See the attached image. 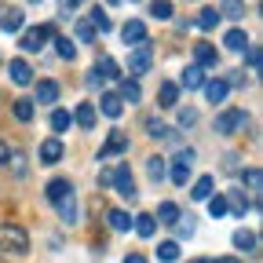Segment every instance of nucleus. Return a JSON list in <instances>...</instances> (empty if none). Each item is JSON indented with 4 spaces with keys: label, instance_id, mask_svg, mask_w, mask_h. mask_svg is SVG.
<instances>
[{
    "label": "nucleus",
    "instance_id": "nucleus-2",
    "mask_svg": "<svg viewBox=\"0 0 263 263\" xmlns=\"http://www.w3.org/2000/svg\"><path fill=\"white\" fill-rule=\"evenodd\" d=\"M150 62H154V48H150V41H143V44H136L128 51V73L132 77L150 73Z\"/></svg>",
    "mask_w": 263,
    "mask_h": 263
},
{
    "label": "nucleus",
    "instance_id": "nucleus-39",
    "mask_svg": "<svg viewBox=\"0 0 263 263\" xmlns=\"http://www.w3.org/2000/svg\"><path fill=\"white\" fill-rule=\"evenodd\" d=\"M146 172H150V179H161L164 176V157H146Z\"/></svg>",
    "mask_w": 263,
    "mask_h": 263
},
{
    "label": "nucleus",
    "instance_id": "nucleus-17",
    "mask_svg": "<svg viewBox=\"0 0 263 263\" xmlns=\"http://www.w3.org/2000/svg\"><path fill=\"white\" fill-rule=\"evenodd\" d=\"M22 22H26V15H22L18 8H11V11L0 15V29H4V33H18V29H22Z\"/></svg>",
    "mask_w": 263,
    "mask_h": 263
},
{
    "label": "nucleus",
    "instance_id": "nucleus-44",
    "mask_svg": "<svg viewBox=\"0 0 263 263\" xmlns=\"http://www.w3.org/2000/svg\"><path fill=\"white\" fill-rule=\"evenodd\" d=\"M245 51H249V66H252V70H259V62H263V51H259L256 44H249Z\"/></svg>",
    "mask_w": 263,
    "mask_h": 263
},
{
    "label": "nucleus",
    "instance_id": "nucleus-45",
    "mask_svg": "<svg viewBox=\"0 0 263 263\" xmlns=\"http://www.w3.org/2000/svg\"><path fill=\"white\" fill-rule=\"evenodd\" d=\"M197 121V110H179V124L186 128V124H194Z\"/></svg>",
    "mask_w": 263,
    "mask_h": 263
},
{
    "label": "nucleus",
    "instance_id": "nucleus-29",
    "mask_svg": "<svg viewBox=\"0 0 263 263\" xmlns=\"http://www.w3.org/2000/svg\"><path fill=\"white\" fill-rule=\"evenodd\" d=\"M234 245H238V249H245V252H252V249L259 245V238L252 234V230H234Z\"/></svg>",
    "mask_w": 263,
    "mask_h": 263
},
{
    "label": "nucleus",
    "instance_id": "nucleus-9",
    "mask_svg": "<svg viewBox=\"0 0 263 263\" xmlns=\"http://www.w3.org/2000/svg\"><path fill=\"white\" fill-rule=\"evenodd\" d=\"M121 41H124V44H143V41H146V26H143L139 18H128V22L121 26Z\"/></svg>",
    "mask_w": 263,
    "mask_h": 263
},
{
    "label": "nucleus",
    "instance_id": "nucleus-6",
    "mask_svg": "<svg viewBox=\"0 0 263 263\" xmlns=\"http://www.w3.org/2000/svg\"><path fill=\"white\" fill-rule=\"evenodd\" d=\"M121 77V66L110 59V55H103L95 62V70H91V77H88V84H99V81H117Z\"/></svg>",
    "mask_w": 263,
    "mask_h": 263
},
{
    "label": "nucleus",
    "instance_id": "nucleus-24",
    "mask_svg": "<svg viewBox=\"0 0 263 263\" xmlns=\"http://www.w3.org/2000/svg\"><path fill=\"white\" fill-rule=\"evenodd\" d=\"M223 44H227L230 51H245V48H249V37H245V29H230L227 37H223Z\"/></svg>",
    "mask_w": 263,
    "mask_h": 263
},
{
    "label": "nucleus",
    "instance_id": "nucleus-35",
    "mask_svg": "<svg viewBox=\"0 0 263 263\" xmlns=\"http://www.w3.org/2000/svg\"><path fill=\"white\" fill-rule=\"evenodd\" d=\"M227 209H234L238 216H245V209H249V201H245V197H241L238 190H230V194H227Z\"/></svg>",
    "mask_w": 263,
    "mask_h": 263
},
{
    "label": "nucleus",
    "instance_id": "nucleus-14",
    "mask_svg": "<svg viewBox=\"0 0 263 263\" xmlns=\"http://www.w3.org/2000/svg\"><path fill=\"white\" fill-rule=\"evenodd\" d=\"M201 88H205V95H209V103H223L227 91H230V84H227L223 77H212V81H205Z\"/></svg>",
    "mask_w": 263,
    "mask_h": 263
},
{
    "label": "nucleus",
    "instance_id": "nucleus-19",
    "mask_svg": "<svg viewBox=\"0 0 263 263\" xmlns=\"http://www.w3.org/2000/svg\"><path fill=\"white\" fill-rule=\"evenodd\" d=\"M176 103H179V88H176V84H161V91H157V106L172 110Z\"/></svg>",
    "mask_w": 263,
    "mask_h": 263
},
{
    "label": "nucleus",
    "instance_id": "nucleus-32",
    "mask_svg": "<svg viewBox=\"0 0 263 263\" xmlns=\"http://www.w3.org/2000/svg\"><path fill=\"white\" fill-rule=\"evenodd\" d=\"M209 212H212V219H223V216H227V197H223V194L209 197Z\"/></svg>",
    "mask_w": 263,
    "mask_h": 263
},
{
    "label": "nucleus",
    "instance_id": "nucleus-38",
    "mask_svg": "<svg viewBox=\"0 0 263 263\" xmlns=\"http://www.w3.org/2000/svg\"><path fill=\"white\" fill-rule=\"evenodd\" d=\"M77 41H81V44H91V41H95V29H91V22H88V18H81V22H77Z\"/></svg>",
    "mask_w": 263,
    "mask_h": 263
},
{
    "label": "nucleus",
    "instance_id": "nucleus-1",
    "mask_svg": "<svg viewBox=\"0 0 263 263\" xmlns=\"http://www.w3.org/2000/svg\"><path fill=\"white\" fill-rule=\"evenodd\" d=\"M0 252L26 256V252H29V238H26V230H22V227H15V223H4V227H0Z\"/></svg>",
    "mask_w": 263,
    "mask_h": 263
},
{
    "label": "nucleus",
    "instance_id": "nucleus-46",
    "mask_svg": "<svg viewBox=\"0 0 263 263\" xmlns=\"http://www.w3.org/2000/svg\"><path fill=\"white\" fill-rule=\"evenodd\" d=\"M77 4H81V0H62L59 8H62V15H66V18H70V11H77Z\"/></svg>",
    "mask_w": 263,
    "mask_h": 263
},
{
    "label": "nucleus",
    "instance_id": "nucleus-8",
    "mask_svg": "<svg viewBox=\"0 0 263 263\" xmlns=\"http://www.w3.org/2000/svg\"><path fill=\"white\" fill-rule=\"evenodd\" d=\"M114 154H128V136H124V132H110V139H106V146L103 150H99V161H110Z\"/></svg>",
    "mask_w": 263,
    "mask_h": 263
},
{
    "label": "nucleus",
    "instance_id": "nucleus-43",
    "mask_svg": "<svg viewBox=\"0 0 263 263\" xmlns=\"http://www.w3.org/2000/svg\"><path fill=\"white\" fill-rule=\"evenodd\" d=\"M172 227H176V234H179V238H190V234H194V223H190V216H186V219L179 216Z\"/></svg>",
    "mask_w": 263,
    "mask_h": 263
},
{
    "label": "nucleus",
    "instance_id": "nucleus-3",
    "mask_svg": "<svg viewBox=\"0 0 263 263\" xmlns=\"http://www.w3.org/2000/svg\"><path fill=\"white\" fill-rule=\"evenodd\" d=\"M110 183L117 186V194L124 197V201H136V197H139V190H136V179H132V168H128V164H121L117 172H110Z\"/></svg>",
    "mask_w": 263,
    "mask_h": 263
},
{
    "label": "nucleus",
    "instance_id": "nucleus-40",
    "mask_svg": "<svg viewBox=\"0 0 263 263\" xmlns=\"http://www.w3.org/2000/svg\"><path fill=\"white\" fill-rule=\"evenodd\" d=\"M70 124H73V117L66 114V110H55V114H51V128H55V132H66Z\"/></svg>",
    "mask_w": 263,
    "mask_h": 263
},
{
    "label": "nucleus",
    "instance_id": "nucleus-31",
    "mask_svg": "<svg viewBox=\"0 0 263 263\" xmlns=\"http://www.w3.org/2000/svg\"><path fill=\"white\" fill-rule=\"evenodd\" d=\"M157 259L176 263V259H179V245H176V241H161V245H157Z\"/></svg>",
    "mask_w": 263,
    "mask_h": 263
},
{
    "label": "nucleus",
    "instance_id": "nucleus-10",
    "mask_svg": "<svg viewBox=\"0 0 263 263\" xmlns=\"http://www.w3.org/2000/svg\"><path fill=\"white\" fill-rule=\"evenodd\" d=\"M55 209H59V216H62L66 223H77V194H73V190L62 194L59 201H55Z\"/></svg>",
    "mask_w": 263,
    "mask_h": 263
},
{
    "label": "nucleus",
    "instance_id": "nucleus-42",
    "mask_svg": "<svg viewBox=\"0 0 263 263\" xmlns=\"http://www.w3.org/2000/svg\"><path fill=\"white\" fill-rule=\"evenodd\" d=\"M146 128H150V136H154V139H168V136H172V128H168V124H161V121H146Z\"/></svg>",
    "mask_w": 263,
    "mask_h": 263
},
{
    "label": "nucleus",
    "instance_id": "nucleus-27",
    "mask_svg": "<svg viewBox=\"0 0 263 263\" xmlns=\"http://www.w3.org/2000/svg\"><path fill=\"white\" fill-rule=\"evenodd\" d=\"M121 103H139V99H143V91H139V84L136 81H121Z\"/></svg>",
    "mask_w": 263,
    "mask_h": 263
},
{
    "label": "nucleus",
    "instance_id": "nucleus-30",
    "mask_svg": "<svg viewBox=\"0 0 263 263\" xmlns=\"http://www.w3.org/2000/svg\"><path fill=\"white\" fill-rule=\"evenodd\" d=\"M106 219H110V227H114V230H132V216H128V212H121V209H110V216H106Z\"/></svg>",
    "mask_w": 263,
    "mask_h": 263
},
{
    "label": "nucleus",
    "instance_id": "nucleus-22",
    "mask_svg": "<svg viewBox=\"0 0 263 263\" xmlns=\"http://www.w3.org/2000/svg\"><path fill=\"white\" fill-rule=\"evenodd\" d=\"M88 22H91V29H99V33H110V29H114L110 15H106L103 8H95V11H88Z\"/></svg>",
    "mask_w": 263,
    "mask_h": 263
},
{
    "label": "nucleus",
    "instance_id": "nucleus-23",
    "mask_svg": "<svg viewBox=\"0 0 263 263\" xmlns=\"http://www.w3.org/2000/svg\"><path fill=\"white\" fill-rule=\"evenodd\" d=\"M73 121H77L81 128H88V132H91V128H95V106H91V103H81V106H77V114H73Z\"/></svg>",
    "mask_w": 263,
    "mask_h": 263
},
{
    "label": "nucleus",
    "instance_id": "nucleus-47",
    "mask_svg": "<svg viewBox=\"0 0 263 263\" xmlns=\"http://www.w3.org/2000/svg\"><path fill=\"white\" fill-rule=\"evenodd\" d=\"M124 263H146V256L143 252H132V256H124Z\"/></svg>",
    "mask_w": 263,
    "mask_h": 263
},
{
    "label": "nucleus",
    "instance_id": "nucleus-26",
    "mask_svg": "<svg viewBox=\"0 0 263 263\" xmlns=\"http://www.w3.org/2000/svg\"><path fill=\"white\" fill-rule=\"evenodd\" d=\"M59 99V84L55 81H41L37 84V103H55Z\"/></svg>",
    "mask_w": 263,
    "mask_h": 263
},
{
    "label": "nucleus",
    "instance_id": "nucleus-15",
    "mask_svg": "<svg viewBox=\"0 0 263 263\" xmlns=\"http://www.w3.org/2000/svg\"><path fill=\"white\" fill-rule=\"evenodd\" d=\"M179 84H183L186 91L201 88V84H205V70H201V66H186V70H183V77H179Z\"/></svg>",
    "mask_w": 263,
    "mask_h": 263
},
{
    "label": "nucleus",
    "instance_id": "nucleus-4",
    "mask_svg": "<svg viewBox=\"0 0 263 263\" xmlns=\"http://www.w3.org/2000/svg\"><path fill=\"white\" fill-rule=\"evenodd\" d=\"M51 26H29V29H22V48L26 51H41L48 41H51Z\"/></svg>",
    "mask_w": 263,
    "mask_h": 263
},
{
    "label": "nucleus",
    "instance_id": "nucleus-33",
    "mask_svg": "<svg viewBox=\"0 0 263 263\" xmlns=\"http://www.w3.org/2000/svg\"><path fill=\"white\" fill-rule=\"evenodd\" d=\"M216 22H219V11H212V8H205L197 15V29H216Z\"/></svg>",
    "mask_w": 263,
    "mask_h": 263
},
{
    "label": "nucleus",
    "instance_id": "nucleus-34",
    "mask_svg": "<svg viewBox=\"0 0 263 263\" xmlns=\"http://www.w3.org/2000/svg\"><path fill=\"white\" fill-rule=\"evenodd\" d=\"M15 117L26 124V121H33V103L29 99H15Z\"/></svg>",
    "mask_w": 263,
    "mask_h": 263
},
{
    "label": "nucleus",
    "instance_id": "nucleus-50",
    "mask_svg": "<svg viewBox=\"0 0 263 263\" xmlns=\"http://www.w3.org/2000/svg\"><path fill=\"white\" fill-rule=\"evenodd\" d=\"M190 263H212V259H190Z\"/></svg>",
    "mask_w": 263,
    "mask_h": 263
},
{
    "label": "nucleus",
    "instance_id": "nucleus-20",
    "mask_svg": "<svg viewBox=\"0 0 263 263\" xmlns=\"http://www.w3.org/2000/svg\"><path fill=\"white\" fill-rule=\"evenodd\" d=\"M219 18H245V0H223Z\"/></svg>",
    "mask_w": 263,
    "mask_h": 263
},
{
    "label": "nucleus",
    "instance_id": "nucleus-21",
    "mask_svg": "<svg viewBox=\"0 0 263 263\" xmlns=\"http://www.w3.org/2000/svg\"><path fill=\"white\" fill-rule=\"evenodd\" d=\"M212 176H201V179H197L194 183V190H190V197H194V201H209V197H212Z\"/></svg>",
    "mask_w": 263,
    "mask_h": 263
},
{
    "label": "nucleus",
    "instance_id": "nucleus-11",
    "mask_svg": "<svg viewBox=\"0 0 263 263\" xmlns=\"http://www.w3.org/2000/svg\"><path fill=\"white\" fill-rule=\"evenodd\" d=\"M8 73H11V81L15 84H33V70H29V62L26 59H11V66H8Z\"/></svg>",
    "mask_w": 263,
    "mask_h": 263
},
{
    "label": "nucleus",
    "instance_id": "nucleus-28",
    "mask_svg": "<svg viewBox=\"0 0 263 263\" xmlns=\"http://www.w3.org/2000/svg\"><path fill=\"white\" fill-rule=\"evenodd\" d=\"M154 219H157V223H168V227H172V223L179 219V205H172V201H164V205L157 209V216H154Z\"/></svg>",
    "mask_w": 263,
    "mask_h": 263
},
{
    "label": "nucleus",
    "instance_id": "nucleus-48",
    "mask_svg": "<svg viewBox=\"0 0 263 263\" xmlns=\"http://www.w3.org/2000/svg\"><path fill=\"white\" fill-rule=\"evenodd\" d=\"M212 263H241L238 256H223V259H212Z\"/></svg>",
    "mask_w": 263,
    "mask_h": 263
},
{
    "label": "nucleus",
    "instance_id": "nucleus-49",
    "mask_svg": "<svg viewBox=\"0 0 263 263\" xmlns=\"http://www.w3.org/2000/svg\"><path fill=\"white\" fill-rule=\"evenodd\" d=\"M8 157H11V150H8L4 143H0V161H8Z\"/></svg>",
    "mask_w": 263,
    "mask_h": 263
},
{
    "label": "nucleus",
    "instance_id": "nucleus-37",
    "mask_svg": "<svg viewBox=\"0 0 263 263\" xmlns=\"http://www.w3.org/2000/svg\"><path fill=\"white\" fill-rule=\"evenodd\" d=\"M245 183H249V190L256 194V205H259V183H263L259 168H245Z\"/></svg>",
    "mask_w": 263,
    "mask_h": 263
},
{
    "label": "nucleus",
    "instance_id": "nucleus-25",
    "mask_svg": "<svg viewBox=\"0 0 263 263\" xmlns=\"http://www.w3.org/2000/svg\"><path fill=\"white\" fill-rule=\"evenodd\" d=\"M132 227L139 230V238H154V230H157V219H154V216H136V219H132Z\"/></svg>",
    "mask_w": 263,
    "mask_h": 263
},
{
    "label": "nucleus",
    "instance_id": "nucleus-5",
    "mask_svg": "<svg viewBox=\"0 0 263 263\" xmlns=\"http://www.w3.org/2000/svg\"><path fill=\"white\" fill-rule=\"evenodd\" d=\"M245 110H223L219 117H216V132H219V136H234V132L238 128H245Z\"/></svg>",
    "mask_w": 263,
    "mask_h": 263
},
{
    "label": "nucleus",
    "instance_id": "nucleus-36",
    "mask_svg": "<svg viewBox=\"0 0 263 263\" xmlns=\"http://www.w3.org/2000/svg\"><path fill=\"white\" fill-rule=\"evenodd\" d=\"M150 15L161 18V22H164V18H172V4H168V0H154V4H150Z\"/></svg>",
    "mask_w": 263,
    "mask_h": 263
},
{
    "label": "nucleus",
    "instance_id": "nucleus-12",
    "mask_svg": "<svg viewBox=\"0 0 263 263\" xmlns=\"http://www.w3.org/2000/svg\"><path fill=\"white\" fill-rule=\"evenodd\" d=\"M216 48L209 44V41H201V44H194V66H201V70H205V66H216Z\"/></svg>",
    "mask_w": 263,
    "mask_h": 263
},
{
    "label": "nucleus",
    "instance_id": "nucleus-41",
    "mask_svg": "<svg viewBox=\"0 0 263 263\" xmlns=\"http://www.w3.org/2000/svg\"><path fill=\"white\" fill-rule=\"evenodd\" d=\"M55 48H59V55H62V59H70V62H73V55H77V48L70 44V37H55Z\"/></svg>",
    "mask_w": 263,
    "mask_h": 263
},
{
    "label": "nucleus",
    "instance_id": "nucleus-16",
    "mask_svg": "<svg viewBox=\"0 0 263 263\" xmlns=\"http://www.w3.org/2000/svg\"><path fill=\"white\" fill-rule=\"evenodd\" d=\"M99 106H103L106 117H121V114H124V103H121V95H117V91H106L103 99H99Z\"/></svg>",
    "mask_w": 263,
    "mask_h": 263
},
{
    "label": "nucleus",
    "instance_id": "nucleus-18",
    "mask_svg": "<svg viewBox=\"0 0 263 263\" xmlns=\"http://www.w3.org/2000/svg\"><path fill=\"white\" fill-rule=\"evenodd\" d=\"M70 190H73V183H70V179H51V183L44 186V194H48V201H51V205L59 201L62 194H70Z\"/></svg>",
    "mask_w": 263,
    "mask_h": 263
},
{
    "label": "nucleus",
    "instance_id": "nucleus-7",
    "mask_svg": "<svg viewBox=\"0 0 263 263\" xmlns=\"http://www.w3.org/2000/svg\"><path fill=\"white\" fill-rule=\"evenodd\" d=\"M190 164H194V150H179L176 161H172V183H176V186H186V179H190Z\"/></svg>",
    "mask_w": 263,
    "mask_h": 263
},
{
    "label": "nucleus",
    "instance_id": "nucleus-13",
    "mask_svg": "<svg viewBox=\"0 0 263 263\" xmlns=\"http://www.w3.org/2000/svg\"><path fill=\"white\" fill-rule=\"evenodd\" d=\"M62 161V139H44L41 143V164H59Z\"/></svg>",
    "mask_w": 263,
    "mask_h": 263
}]
</instances>
